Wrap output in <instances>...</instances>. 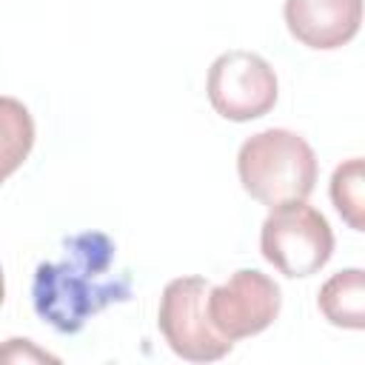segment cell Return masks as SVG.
Here are the masks:
<instances>
[{
  "label": "cell",
  "mask_w": 365,
  "mask_h": 365,
  "mask_svg": "<svg viewBox=\"0 0 365 365\" xmlns=\"http://www.w3.org/2000/svg\"><path fill=\"white\" fill-rule=\"evenodd\" d=\"M205 91L220 117L248 123L274 108L279 88L268 60H262L254 51L234 48L211 63Z\"/></svg>",
  "instance_id": "cell-5"
},
{
  "label": "cell",
  "mask_w": 365,
  "mask_h": 365,
  "mask_svg": "<svg viewBox=\"0 0 365 365\" xmlns=\"http://www.w3.org/2000/svg\"><path fill=\"white\" fill-rule=\"evenodd\" d=\"M3 131H6V140H3V157H6L3 174L9 177L17 168V163L26 160V154H29V148L34 143L31 117H29L26 106H20L11 97H3Z\"/></svg>",
  "instance_id": "cell-10"
},
{
  "label": "cell",
  "mask_w": 365,
  "mask_h": 365,
  "mask_svg": "<svg viewBox=\"0 0 365 365\" xmlns=\"http://www.w3.org/2000/svg\"><path fill=\"white\" fill-rule=\"evenodd\" d=\"M262 257L285 277H311L334 254V231L328 220L305 200L271 208L259 231Z\"/></svg>",
  "instance_id": "cell-4"
},
{
  "label": "cell",
  "mask_w": 365,
  "mask_h": 365,
  "mask_svg": "<svg viewBox=\"0 0 365 365\" xmlns=\"http://www.w3.org/2000/svg\"><path fill=\"white\" fill-rule=\"evenodd\" d=\"M317 305L322 317L348 331H365V268H342L319 288Z\"/></svg>",
  "instance_id": "cell-8"
},
{
  "label": "cell",
  "mask_w": 365,
  "mask_h": 365,
  "mask_svg": "<svg viewBox=\"0 0 365 365\" xmlns=\"http://www.w3.org/2000/svg\"><path fill=\"white\" fill-rule=\"evenodd\" d=\"M211 282L202 277H177L163 288L157 325L168 348L188 362L222 359L234 342L217 331L208 314Z\"/></svg>",
  "instance_id": "cell-3"
},
{
  "label": "cell",
  "mask_w": 365,
  "mask_h": 365,
  "mask_svg": "<svg viewBox=\"0 0 365 365\" xmlns=\"http://www.w3.org/2000/svg\"><path fill=\"white\" fill-rule=\"evenodd\" d=\"M328 194L342 222L354 231H365V157L342 160L331 174Z\"/></svg>",
  "instance_id": "cell-9"
},
{
  "label": "cell",
  "mask_w": 365,
  "mask_h": 365,
  "mask_svg": "<svg viewBox=\"0 0 365 365\" xmlns=\"http://www.w3.org/2000/svg\"><path fill=\"white\" fill-rule=\"evenodd\" d=\"M279 305H282L279 285L257 268L234 271L228 282L211 285V297H208L211 322L231 342L265 331L277 319Z\"/></svg>",
  "instance_id": "cell-6"
},
{
  "label": "cell",
  "mask_w": 365,
  "mask_h": 365,
  "mask_svg": "<svg viewBox=\"0 0 365 365\" xmlns=\"http://www.w3.org/2000/svg\"><path fill=\"white\" fill-rule=\"evenodd\" d=\"M131 297V277L117 265V245L103 231H83L63 240L57 259L40 262L31 279L34 314L60 334H77L83 325Z\"/></svg>",
  "instance_id": "cell-1"
},
{
  "label": "cell",
  "mask_w": 365,
  "mask_h": 365,
  "mask_svg": "<svg viewBox=\"0 0 365 365\" xmlns=\"http://www.w3.org/2000/svg\"><path fill=\"white\" fill-rule=\"evenodd\" d=\"M237 174L257 202L279 208L299 202L314 191L317 154L297 131L265 128L240 145Z\"/></svg>",
  "instance_id": "cell-2"
},
{
  "label": "cell",
  "mask_w": 365,
  "mask_h": 365,
  "mask_svg": "<svg viewBox=\"0 0 365 365\" xmlns=\"http://www.w3.org/2000/svg\"><path fill=\"white\" fill-rule=\"evenodd\" d=\"M285 23L308 48H339L359 31L362 0H285Z\"/></svg>",
  "instance_id": "cell-7"
}]
</instances>
